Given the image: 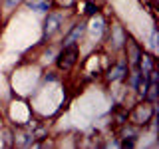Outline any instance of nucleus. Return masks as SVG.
Masks as SVG:
<instances>
[{
    "mask_svg": "<svg viewBox=\"0 0 159 149\" xmlns=\"http://www.w3.org/2000/svg\"><path fill=\"white\" fill-rule=\"evenodd\" d=\"M76 60H78V48L74 46H64V52L60 54V58H58V68L60 70H70L76 64Z\"/></svg>",
    "mask_w": 159,
    "mask_h": 149,
    "instance_id": "nucleus-1",
    "label": "nucleus"
},
{
    "mask_svg": "<svg viewBox=\"0 0 159 149\" xmlns=\"http://www.w3.org/2000/svg\"><path fill=\"white\" fill-rule=\"evenodd\" d=\"M62 22H64V16L62 14H58V12H52V14H48V18H46V24H44V36H54V34L60 30V26H62Z\"/></svg>",
    "mask_w": 159,
    "mask_h": 149,
    "instance_id": "nucleus-2",
    "label": "nucleus"
},
{
    "mask_svg": "<svg viewBox=\"0 0 159 149\" xmlns=\"http://www.w3.org/2000/svg\"><path fill=\"white\" fill-rule=\"evenodd\" d=\"M84 32H86V24H78V26L66 36V40H64V46H72V44L76 42L78 38H82V36H84Z\"/></svg>",
    "mask_w": 159,
    "mask_h": 149,
    "instance_id": "nucleus-3",
    "label": "nucleus"
},
{
    "mask_svg": "<svg viewBox=\"0 0 159 149\" xmlns=\"http://www.w3.org/2000/svg\"><path fill=\"white\" fill-rule=\"evenodd\" d=\"M127 48H129V62H131L133 66H137V64H139V58H141L139 46L133 42V40H129V42H127Z\"/></svg>",
    "mask_w": 159,
    "mask_h": 149,
    "instance_id": "nucleus-4",
    "label": "nucleus"
},
{
    "mask_svg": "<svg viewBox=\"0 0 159 149\" xmlns=\"http://www.w3.org/2000/svg\"><path fill=\"white\" fill-rule=\"evenodd\" d=\"M28 6L36 12H46L50 8V0H28Z\"/></svg>",
    "mask_w": 159,
    "mask_h": 149,
    "instance_id": "nucleus-5",
    "label": "nucleus"
},
{
    "mask_svg": "<svg viewBox=\"0 0 159 149\" xmlns=\"http://www.w3.org/2000/svg\"><path fill=\"white\" fill-rule=\"evenodd\" d=\"M123 74H125V64H117L116 70H111V74H109V79H121Z\"/></svg>",
    "mask_w": 159,
    "mask_h": 149,
    "instance_id": "nucleus-6",
    "label": "nucleus"
},
{
    "mask_svg": "<svg viewBox=\"0 0 159 149\" xmlns=\"http://www.w3.org/2000/svg\"><path fill=\"white\" fill-rule=\"evenodd\" d=\"M153 68V60L149 58V56H143V60H141V70H143V76L147 78V72Z\"/></svg>",
    "mask_w": 159,
    "mask_h": 149,
    "instance_id": "nucleus-7",
    "label": "nucleus"
},
{
    "mask_svg": "<svg viewBox=\"0 0 159 149\" xmlns=\"http://www.w3.org/2000/svg\"><path fill=\"white\" fill-rule=\"evenodd\" d=\"M60 4H62V6H72L74 4V0H58Z\"/></svg>",
    "mask_w": 159,
    "mask_h": 149,
    "instance_id": "nucleus-8",
    "label": "nucleus"
},
{
    "mask_svg": "<svg viewBox=\"0 0 159 149\" xmlns=\"http://www.w3.org/2000/svg\"><path fill=\"white\" fill-rule=\"evenodd\" d=\"M18 2H20V0H6V6H8V8H12V6H16Z\"/></svg>",
    "mask_w": 159,
    "mask_h": 149,
    "instance_id": "nucleus-9",
    "label": "nucleus"
},
{
    "mask_svg": "<svg viewBox=\"0 0 159 149\" xmlns=\"http://www.w3.org/2000/svg\"><path fill=\"white\" fill-rule=\"evenodd\" d=\"M4 143L10 145V131H4Z\"/></svg>",
    "mask_w": 159,
    "mask_h": 149,
    "instance_id": "nucleus-10",
    "label": "nucleus"
}]
</instances>
